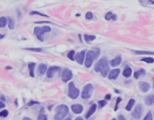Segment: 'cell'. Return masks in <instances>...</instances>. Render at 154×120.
Masks as SVG:
<instances>
[{
	"instance_id": "obj_40",
	"label": "cell",
	"mask_w": 154,
	"mask_h": 120,
	"mask_svg": "<svg viewBox=\"0 0 154 120\" xmlns=\"http://www.w3.org/2000/svg\"><path fill=\"white\" fill-rule=\"evenodd\" d=\"M2 107H5V104L0 101V108H2Z\"/></svg>"
},
{
	"instance_id": "obj_12",
	"label": "cell",
	"mask_w": 154,
	"mask_h": 120,
	"mask_svg": "<svg viewBox=\"0 0 154 120\" xmlns=\"http://www.w3.org/2000/svg\"><path fill=\"white\" fill-rule=\"evenodd\" d=\"M139 87H140V91H142L143 93H146L148 92L149 90L151 89V85L149 84V83H147V82H140L139 83Z\"/></svg>"
},
{
	"instance_id": "obj_38",
	"label": "cell",
	"mask_w": 154,
	"mask_h": 120,
	"mask_svg": "<svg viewBox=\"0 0 154 120\" xmlns=\"http://www.w3.org/2000/svg\"><path fill=\"white\" fill-rule=\"evenodd\" d=\"M118 120H126V118L123 117L122 115H119L118 116Z\"/></svg>"
},
{
	"instance_id": "obj_42",
	"label": "cell",
	"mask_w": 154,
	"mask_h": 120,
	"mask_svg": "<svg viewBox=\"0 0 154 120\" xmlns=\"http://www.w3.org/2000/svg\"><path fill=\"white\" fill-rule=\"evenodd\" d=\"M74 120H84V119H83V118H82L81 117H76V118Z\"/></svg>"
},
{
	"instance_id": "obj_48",
	"label": "cell",
	"mask_w": 154,
	"mask_h": 120,
	"mask_svg": "<svg viewBox=\"0 0 154 120\" xmlns=\"http://www.w3.org/2000/svg\"><path fill=\"white\" fill-rule=\"evenodd\" d=\"M150 3H151V4H153V5H154V1H150Z\"/></svg>"
},
{
	"instance_id": "obj_41",
	"label": "cell",
	"mask_w": 154,
	"mask_h": 120,
	"mask_svg": "<svg viewBox=\"0 0 154 120\" xmlns=\"http://www.w3.org/2000/svg\"><path fill=\"white\" fill-rule=\"evenodd\" d=\"M116 19H117V17H116V15H113V16H112V20H116Z\"/></svg>"
},
{
	"instance_id": "obj_32",
	"label": "cell",
	"mask_w": 154,
	"mask_h": 120,
	"mask_svg": "<svg viewBox=\"0 0 154 120\" xmlns=\"http://www.w3.org/2000/svg\"><path fill=\"white\" fill-rule=\"evenodd\" d=\"M121 100H122V99H121L120 97H118L117 98V101H116V105H115V107H114V110H115V111H117V110H118V105H119V104H120V102H121Z\"/></svg>"
},
{
	"instance_id": "obj_20",
	"label": "cell",
	"mask_w": 154,
	"mask_h": 120,
	"mask_svg": "<svg viewBox=\"0 0 154 120\" xmlns=\"http://www.w3.org/2000/svg\"><path fill=\"white\" fill-rule=\"evenodd\" d=\"M35 67V63H29L28 64V68H29V73H30V75L32 77L34 76V69Z\"/></svg>"
},
{
	"instance_id": "obj_49",
	"label": "cell",
	"mask_w": 154,
	"mask_h": 120,
	"mask_svg": "<svg viewBox=\"0 0 154 120\" xmlns=\"http://www.w3.org/2000/svg\"><path fill=\"white\" fill-rule=\"evenodd\" d=\"M112 120H117V119H115V118H113V119H112Z\"/></svg>"
},
{
	"instance_id": "obj_16",
	"label": "cell",
	"mask_w": 154,
	"mask_h": 120,
	"mask_svg": "<svg viewBox=\"0 0 154 120\" xmlns=\"http://www.w3.org/2000/svg\"><path fill=\"white\" fill-rule=\"evenodd\" d=\"M96 108H97V106H96L95 104L92 105L91 107L89 108V110H88V112H87V114L85 115V118H89V117H91V116L96 111Z\"/></svg>"
},
{
	"instance_id": "obj_11",
	"label": "cell",
	"mask_w": 154,
	"mask_h": 120,
	"mask_svg": "<svg viewBox=\"0 0 154 120\" xmlns=\"http://www.w3.org/2000/svg\"><path fill=\"white\" fill-rule=\"evenodd\" d=\"M71 108H72V111L74 114H81L82 112L84 111V106L80 105V104H74V105L71 106Z\"/></svg>"
},
{
	"instance_id": "obj_27",
	"label": "cell",
	"mask_w": 154,
	"mask_h": 120,
	"mask_svg": "<svg viewBox=\"0 0 154 120\" xmlns=\"http://www.w3.org/2000/svg\"><path fill=\"white\" fill-rule=\"evenodd\" d=\"M7 22H8V27L10 28V29H14V27H15V21L12 18H10L9 17L8 19H7Z\"/></svg>"
},
{
	"instance_id": "obj_19",
	"label": "cell",
	"mask_w": 154,
	"mask_h": 120,
	"mask_svg": "<svg viewBox=\"0 0 154 120\" xmlns=\"http://www.w3.org/2000/svg\"><path fill=\"white\" fill-rule=\"evenodd\" d=\"M135 105V99H133V98H131L129 100V102H128V104H127V106H126V110L127 111H131L132 108V106H134Z\"/></svg>"
},
{
	"instance_id": "obj_9",
	"label": "cell",
	"mask_w": 154,
	"mask_h": 120,
	"mask_svg": "<svg viewBox=\"0 0 154 120\" xmlns=\"http://www.w3.org/2000/svg\"><path fill=\"white\" fill-rule=\"evenodd\" d=\"M84 58H85V52H84V51L79 52V53L76 54L75 56H74V60L80 65H82L83 63H84Z\"/></svg>"
},
{
	"instance_id": "obj_14",
	"label": "cell",
	"mask_w": 154,
	"mask_h": 120,
	"mask_svg": "<svg viewBox=\"0 0 154 120\" xmlns=\"http://www.w3.org/2000/svg\"><path fill=\"white\" fill-rule=\"evenodd\" d=\"M120 63H121V56H116L115 58H113L112 61L110 62V64H111L112 67H117V66L120 65Z\"/></svg>"
},
{
	"instance_id": "obj_36",
	"label": "cell",
	"mask_w": 154,
	"mask_h": 120,
	"mask_svg": "<svg viewBox=\"0 0 154 120\" xmlns=\"http://www.w3.org/2000/svg\"><path fill=\"white\" fill-rule=\"evenodd\" d=\"M26 49L30 51H34V52H41L42 51L41 48H26Z\"/></svg>"
},
{
	"instance_id": "obj_39",
	"label": "cell",
	"mask_w": 154,
	"mask_h": 120,
	"mask_svg": "<svg viewBox=\"0 0 154 120\" xmlns=\"http://www.w3.org/2000/svg\"><path fill=\"white\" fill-rule=\"evenodd\" d=\"M111 97H112V96L110 95V94H107V95L105 96V100H110Z\"/></svg>"
},
{
	"instance_id": "obj_7",
	"label": "cell",
	"mask_w": 154,
	"mask_h": 120,
	"mask_svg": "<svg viewBox=\"0 0 154 120\" xmlns=\"http://www.w3.org/2000/svg\"><path fill=\"white\" fill-rule=\"evenodd\" d=\"M142 112H143V108H142V106L141 105H137V106H135V109L134 111L132 112V117H134L135 119H140V117H141V115H142Z\"/></svg>"
},
{
	"instance_id": "obj_37",
	"label": "cell",
	"mask_w": 154,
	"mask_h": 120,
	"mask_svg": "<svg viewBox=\"0 0 154 120\" xmlns=\"http://www.w3.org/2000/svg\"><path fill=\"white\" fill-rule=\"evenodd\" d=\"M35 104H38V102H37V101H30V102L27 104V106H32L33 105H35Z\"/></svg>"
},
{
	"instance_id": "obj_5",
	"label": "cell",
	"mask_w": 154,
	"mask_h": 120,
	"mask_svg": "<svg viewBox=\"0 0 154 120\" xmlns=\"http://www.w3.org/2000/svg\"><path fill=\"white\" fill-rule=\"evenodd\" d=\"M92 89H93V87H92V84H87L86 86H84V87L83 88L81 93L82 98L83 99H88V98L91 97L92 93Z\"/></svg>"
},
{
	"instance_id": "obj_22",
	"label": "cell",
	"mask_w": 154,
	"mask_h": 120,
	"mask_svg": "<svg viewBox=\"0 0 154 120\" xmlns=\"http://www.w3.org/2000/svg\"><path fill=\"white\" fill-rule=\"evenodd\" d=\"M133 53H135L136 55H151V56H154V52H152V51H133Z\"/></svg>"
},
{
	"instance_id": "obj_26",
	"label": "cell",
	"mask_w": 154,
	"mask_h": 120,
	"mask_svg": "<svg viewBox=\"0 0 154 120\" xmlns=\"http://www.w3.org/2000/svg\"><path fill=\"white\" fill-rule=\"evenodd\" d=\"M37 120H48L47 119V117L45 116L44 113H43V109L41 110L40 112V114L38 115V117H37Z\"/></svg>"
},
{
	"instance_id": "obj_1",
	"label": "cell",
	"mask_w": 154,
	"mask_h": 120,
	"mask_svg": "<svg viewBox=\"0 0 154 120\" xmlns=\"http://www.w3.org/2000/svg\"><path fill=\"white\" fill-rule=\"evenodd\" d=\"M94 70L96 72H101L102 75L103 77H106L108 73L110 72L109 63H108V60H107L106 57H103L96 63L95 67H94Z\"/></svg>"
},
{
	"instance_id": "obj_50",
	"label": "cell",
	"mask_w": 154,
	"mask_h": 120,
	"mask_svg": "<svg viewBox=\"0 0 154 120\" xmlns=\"http://www.w3.org/2000/svg\"><path fill=\"white\" fill-rule=\"evenodd\" d=\"M153 81H154V77H153ZM153 88H154V87H153Z\"/></svg>"
},
{
	"instance_id": "obj_2",
	"label": "cell",
	"mask_w": 154,
	"mask_h": 120,
	"mask_svg": "<svg viewBox=\"0 0 154 120\" xmlns=\"http://www.w3.org/2000/svg\"><path fill=\"white\" fill-rule=\"evenodd\" d=\"M100 55V48H93L92 50H90L85 55V67H91L92 62L96 59Z\"/></svg>"
},
{
	"instance_id": "obj_21",
	"label": "cell",
	"mask_w": 154,
	"mask_h": 120,
	"mask_svg": "<svg viewBox=\"0 0 154 120\" xmlns=\"http://www.w3.org/2000/svg\"><path fill=\"white\" fill-rule=\"evenodd\" d=\"M94 39H95V36H93V35H84V40H85V42L91 43Z\"/></svg>"
},
{
	"instance_id": "obj_35",
	"label": "cell",
	"mask_w": 154,
	"mask_h": 120,
	"mask_svg": "<svg viewBox=\"0 0 154 120\" xmlns=\"http://www.w3.org/2000/svg\"><path fill=\"white\" fill-rule=\"evenodd\" d=\"M31 15H39V16H42V17H47V16L46 15H45V14H41L40 12H31L30 13Z\"/></svg>"
},
{
	"instance_id": "obj_29",
	"label": "cell",
	"mask_w": 154,
	"mask_h": 120,
	"mask_svg": "<svg viewBox=\"0 0 154 120\" xmlns=\"http://www.w3.org/2000/svg\"><path fill=\"white\" fill-rule=\"evenodd\" d=\"M153 119V117H152V114H151V111H149L146 115V117H144V119L143 120H152Z\"/></svg>"
},
{
	"instance_id": "obj_6",
	"label": "cell",
	"mask_w": 154,
	"mask_h": 120,
	"mask_svg": "<svg viewBox=\"0 0 154 120\" xmlns=\"http://www.w3.org/2000/svg\"><path fill=\"white\" fill-rule=\"evenodd\" d=\"M68 87H69V91H68V96H69V97L72 98V99H76V98L79 96V94H80L79 89L78 88H76L73 82H71Z\"/></svg>"
},
{
	"instance_id": "obj_13",
	"label": "cell",
	"mask_w": 154,
	"mask_h": 120,
	"mask_svg": "<svg viewBox=\"0 0 154 120\" xmlns=\"http://www.w3.org/2000/svg\"><path fill=\"white\" fill-rule=\"evenodd\" d=\"M120 70L118 69V68L112 70V71H110V72H109V75H108L109 79H116V78H117V76L119 75V74H120Z\"/></svg>"
},
{
	"instance_id": "obj_46",
	"label": "cell",
	"mask_w": 154,
	"mask_h": 120,
	"mask_svg": "<svg viewBox=\"0 0 154 120\" xmlns=\"http://www.w3.org/2000/svg\"><path fill=\"white\" fill-rule=\"evenodd\" d=\"M6 69H11V67H6Z\"/></svg>"
},
{
	"instance_id": "obj_8",
	"label": "cell",
	"mask_w": 154,
	"mask_h": 120,
	"mask_svg": "<svg viewBox=\"0 0 154 120\" xmlns=\"http://www.w3.org/2000/svg\"><path fill=\"white\" fill-rule=\"evenodd\" d=\"M73 77V73L70 69L68 68H65L63 72V75H62V78H63V81L64 82H68L70 81L71 79Z\"/></svg>"
},
{
	"instance_id": "obj_44",
	"label": "cell",
	"mask_w": 154,
	"mask_h": 120,
	"mask_svg": "<svg viewBox=\"0 0 154 120\" xmlns=\"http://www.w3.org/2000/svg\"><path fill=\"white\" fill-rule=\"evenodd\" d=\"M114 91L117 93V94H119V93H120V91H119V90H117V89H114Z\"/></svg>"
},
{
	"instance_id": "obj_30",
	"label": "cell",
	"mask_w": 154,
	"mask_h": 120,
	"mask_svg": "<svg viewBox=\"0 0 154 120\" xmlns=\"http://www.w3.org/2000/svg\"><path fill=\"white\" fill-rule=\"evenodd\" d=\"M7 115H8V111L6 109H4V110H2V111L0 112V117H6Z\"/></svg>"
},
{
	"instance_id": "obj_24",
	"label": "cell",
	"mask_w": 154,
	"mask_h": 120,
	"mask_svg": "<svg viewBox=\"0 0 154 120\" xmlns=\"http://www.w3.org/2000/svg\"><path fill=\"white\" fill-rule=\"evenodd\" d=\"M6 23H7V18L4 17H0V28L5 27L6 25Z\"/></svg>"
},
{
	"instance_id": "obj_18",
	"label": "cell",
	"mask_w": 154,
	"mask_h": 120,
	"mask_svg": "<svg viewBox=\"0 0 154 120\" xmlns=\"http://www.w3.org/2000/svg\"><path fill=\"white\" fill-rule=\"evenodd\" d=\"M132 68L129 67V66H126L125 67V68H124V70H123V72H122V75L123 76H125V77H130L131 75H132Z\"/></svg>"
},
{
	"instance_id": "obj_34",
	"label": "cell",
	"mask_w": 154,
	"mask_h": 120,
	"mask_svg": "<svg viewBox=\"0 0 154 120\" xmlns=\"http://www.w3.org/2000/svg\"><path fill=\"white\" fill-rule=\"evenodd\" d=\"M98 104H99V106H100V107H103L104 106H106L107 102H106V100H100Z\"/></svg>"
},
{
	"instance_id": "obj_25",
	"label": "cell",
	"mask_w": 154,
	"mask_h": 120,
	"mask_svg": "<svg viewBox=\"0 0 154 120\" xmlns=\"http://www.w3.org/2000/svg\"><path fill=\"white\" fill-rule=\"evenodd\" d=\"M140 61L146 62V63H149V64H151L154 62V59L151 57V56H147V57H143V58L140 59Z\"/></svg>"
},
{
	"instance_id": "obj_15",
	"label": "cell",
	"mask_w": 154,
	"mask_h": 120,
	"mask_svg": "<svg viewBox=\"0 0 154 120\" xmlns=\"http://www.w3.org/2000/svg\"><path fill=\"white\" fill-rule=\"evenodd\" d=\"M144 102L147 106H152L154 104V95H149L147 96L144 99Z\"/></svg>"
},
{
	"instance_id": "obj_23",
	"label": "cell",
	"mask_w": 154,
	"mask_h": 120,
	"mask_svg": "<svg viewBox=\"0 0 154 120\" xmlns=\"http://www.w3.org/2000/svg\"><path fill=\"white\" fill-rule=\"evenodd\" d=\"M145 70L144 69H140V70H138V71H136V72L134 73V78L135 79H137V78H139L140 76V75H145Z\"/></svg>"
},
{
	"instance_id": "obj_45",
	"label": "cell",
	"mask_w": 154,
	"mask_h": 120,
	"mask_svg": "<svg viewBox=\"0 0 154 120\" xmlns=\"http://www.w3.org/2000/svg\"><path fill=\"white\" fill-rule=\"evenodd\" d=\"M3 37H4V35H1V34H0V39L3 38Z\"/></svg>"
},
{
	"instance_id": "obj_3",
	"label": "cell",
	"mask_w": 154,
	"mask_h": 120,
	"mask_svg": "<svg viewBox=\"0 0 154 120\" xmlns=\"http://www.w3.org/2000/svg\"><path fill=\"white\" fill-rule=\"evenodd\" d=\"M55 115H54V120H63L68 115L69 108L66 105H60L56 107Z\"/></svg>"
},
{
	"instance_id": "obj_43",
	"label": "cell",
	"mask_w": 154,
	"mask_h": 120,
	"mask_svg": "<svg viewBox=\"0 0 154 120\" xmlns=\"http://www.w3.org/2000/svg\"><path fill=\"white\" fill-rule=\"evenodd\" d=\"M23 120H31L30 118H28V117H24L23 118Z\"/></svg>"
},
{
	"instance_id": "obj_47",
	"label": "cell",
	"mask_w": 154,
	"mask_h": 120,
	"mask_svg": "<svg viewBox=\"0 0 154 120\" xmlns=\"http://www.w3.org/2000/svg\"><path fill=\"white\" fill-rule=\"evenodd\" d=\"M65 120H71V118H70V117H67V118H65Z\"/></svg>"
},
{
	"instance_id": "obj_4",
	"label": "cell",
	"mask_w": 154,
	"mask_h": 120,
	"mask_svg": "<svg viewBox=\"0 0 154 120\" xmlns=\"http://www.w3.org/2000/svg\"><path fill=\"white\" fill-rule=\"evenodd\" d=\"M51 31V27L50 26H41V27H34V35L36 36V37L39 39L40 41H43L44 38H43V35L45 33H48Z\"/></svg>"
},
{
	"instance_id": "obj_17",
	"label": "cell",
	"mask_w": 154,
	"mask_h": 120,
	"mask_svg": "<svg viewBox=\"0 0 154 120\" xmlns=\"http://www.w3.org/2000/svg\"><path fill=\"white\" fill-rule=\"evenodd\" d=\"M46 71H47V66L45 64H40L38 66V74L40 75H44Z\"/></svg>"
},
{
	"instance_id": "obj_31",
	"label": "cell",
	"mask_w": 154,
	"mask_h": 120,
	"mask_svg": "<svg viewBox=\"0 0 154 120\" xmlns=\"http://www.w3.org/2000/svg\"><path fill=\"white\" fill-rule=\"evenodd\" d=\"M112 16H113L112 12H108V13L105 15V19H106V20H112Z\"/></svg>"
},
{
	"instance_id": "obj_33",
	"label": "cell",
	"mask_w": 154,
	"mask_h": 120,
	"mask_svg": "<svg viewBox=\"0 0 154 120\" xmlns=\"http://www.w3.org/2000/svg\"><path fill=\"white\" fill-rule=\"evenodd\" d=\"M85 18H86V19H88V20L92 19V12H87L86 15H85Z\"/></svg>"
},
{
	"instance_id": "obj_28",
	"label": "cell",
	"mask_w": 154,
	"mask_h": 120,
	"mask_svg": "<svg viewBox=\"0 0 154 120\" xmlns=\"http://www.w3.org/2000/svg\"><path fill=\"white\" fill-rule=\"evenodd\" d=\"M74 55H75V52L73 50L69 51V53L67 54L68 58L70 59V60H74Z\"/></svg>"
},
{
	"instance_id": "obj_10",
	"label": "cell",
	"mask_w": 154,
	"mask_h": 120,
	"mask_svg": "<svg viewBox=\"0 0 154 120\" xmlns=\"http://www.w3.org/2000/svg\"><path fill=\"white\" fill-rule=\"evenodd\" d=\"M58 71H60V67H50L47 69V71H46L47 77H49V78L53 77V75H54V74H55L56 72H58Z\"/></svg>"
}]
</instances>
